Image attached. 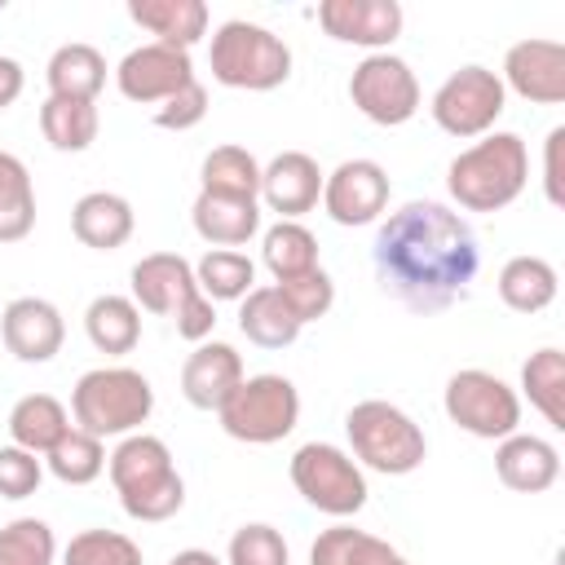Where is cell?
<instances>
[{
	"instance_id": "cell-8",
	"label": "cell",
	"mask_w": 565,
	"mask_h": 565,
	"mask_svg": "<svg viewBox=\"0 0 565 565\" xmlns=\"http://www.w3.org/2000/svg\"><path fill=\"white\" fill-rule=\"evenodd\" d=\"M441 406L455 428H463L481 441H503V437L521 433V397L494 371H481V366L455 371L446 380Z\"/></svg>"
},
{
	"instance_id": "cell-22",
	"label": "cell",
	"mask_w": 565,
	"mask_h": 565,
	"mask_svg": "<svg viewBox=\"0 0 565 565\" xmlns=\"http://www.w3.org/2000/svg\"><path fill=\"white\" fill-rule=\"evenodd\" d=\"M190 221H194V234L203 243L238 252L260 230V199H225V194H203L199 190V199L190 207Z\"/></svg>"
},
{
	"instance_id": "cell-46",
	"label": "cell",
	"mask_w": 565,
	"mask_h": 565,
	"mask_svg": "<svg viewBox=\"0 0 565 565\" xmlns=\"http://www.w3.org/2000/svg\"><path fill=\"white\" fill-rule=\"evenodd\" d=\"M168 565H221L212 552H203V547H185V552H177Z\"/></svg>"
},
{
	"instance_id": "cell-27",
	"label": "cell",
	"mask_w": 565,
	"mask_h": 565,
	"mask_svg": "<svg viewBox=\"0 0 565 565\" xmlns=\"http://www.w3.org/2000/svg\"><path fill=\"white\" fill-rule=\"evenodd\" d=\"M499 300L512 309V313H543L552 300H556V287H561V278H556V269H552V260H543V256H512V260H503V269H499Z\"/></svg>"
},
{
	"instance_id": "cell-28",
	"label": "cell",
	"mask_w": 565,
	"mask_h": 565,
	"mask_svg": "<svg viewBox=\"0 0 565 565\" xmlns=\"http://www.w3.org/2000/svg\"><path fill=\"white\" fill-rule=\"evenodd\" d=\"M66 428H71V415L53 393H26L9 411V437L31 455H49Z\"/></svg>"
},
{
	"instance_id": "cell-2",
	"label": "cell",
	"mask_w": 565,
	"mask_h": 565,
	"mask_svg": "<svg viewBox=\"0 0 565 565\" xmlns=\"http://www.w3.org/2000/svg\"><path fill=\"white\" fill-rule=\"evenodd\" d=\"M106 472H110V486L132 521L154 525V521L177 516L185 503V481H181L163 437H150V433L119 437V446L106 455Z\"/></svg>"
},
{
	"instance_id": "cell-11",
	"label": "cell",
	"mask_w": 565,
	"mask_h": 565,
	"mask_svg": "<svg viewBox=\"0 0 565 565\" xmlns=\"http://www.w3.org/2000/svg\"><path fill=\"white\" fill-rule=\"evenodd\" d=\"M349 102L380 128H397L419 110V79L397 53H366L349 75Z\"/></svg>"
},
{
	"instance_id": "cell-21",
	"label": "cell",
	"mask_w": 565,
	"mask_h": 565,
	"mask_svg": "<svg viewBox=\"0 0 565 565\" xmlns=\"http://www.w3.org/2000/svg\"><path fill=\"white\" fill-rule=\"evenodd\" d=\"M132 225H137L132 203H128L124 194H115V190H88V194L71 207V234H75L84 247H93V252H115V247H124V243L132 238Z\"/></svg>"
},
{
	"instance_id": "cell-42",
	"label": "cell",
	"mask_w": 565,
	"mask_h": 565,
	"mask_svg": "<svg viewBox=\"0 0 565 565\" xmlns=\"http://www.w3.org/2000/svg\"><path fill=\"white\" fill-rule=\"evenodd\" d=\"M203 115H207V88H203L199 79H190L181 93H172V97L154 110V124H159V128H172V132H185V128L203 124Z\"/></svg>"
},
{
	"instance_id": "cell-23",
	"label": "cell",
	"mask_w": 565,
	"mask_h": 565,
	"mask_svg": "<svg viewBox=\"0 0 565 565\" xmlns=\"http://www.w3.org/2000/svg\"><path fill=\"white\" fill-rule=\"evenodd\" d=\"M128 18L168 49H194L207 35V4L203 0H128Z\"/></svg>"
},
{
	"instance_id": "cell-41",
	"label": "cell",
	"mask_w": 565,
	"mask_h": 565,
	"mask_svg": "<svg viewBox=\"0 0 565 565\" xmlns=\"http://www.w3.org/2000/svg\"><path fill=\"white\" fill-rule=\"evenodd\" d=\"M44 481V463L22 446H0V499H26Z\"/></svg>"
},
{
	"instance_id": "cell-43",
	"label": "cell",
	"mask_w": 565,
	"mask_h": 565,
	"mask_svg": "<svg viewBox=\"0 0 565 565\" xmlns=\"http://www.w3.org/2000/svg\"><path fill=\"white\" fill-rule=\"evenodd\" d=\"M172 322H177V335H181V340L203 344V340L212 335V327H216V309H212V300H207L203 291H194V296L172 313Z\"/></svg>"
},
{
	"instance_id": "cell-15",
	"label": "cell",
	"mask_w": 565,
	"mask_h": 565,
	"mask_svg": "<svg viewBox=\"0 0 565 565\" xmlns=\"http://www.w3.org/2000/svg\"><path fill=\"white\" fill-rule=\"evenodd\" d=\"M503 88H512L516 97L534 102V106H561L565 102V44L561 40H516L503 53Z\"/></svg>"
},
{
	"instance_id": "cell-26",
	"label": "cell",
	"mask_w": 565,
	"mask_h": 565,
	"mask_svg": "<svg viewBox=\"0 0 565 565\" xmlns=\"http://www.w3.org/2000/svg\"><path fill=\"white\" fill-rule=\"evenodd\" d=\"M44 79H49V97H71V102H97V93L106 88V57L93 49V44H62L49 66H44Z\"/></svg>"
},
{
	"instance_id": "cell-18",
	"label": "cell",
	"mask_w": 565,
	"mask_h": 565,
	"mask_svg": "<svg viewBox=\"0 0 565 565\" xmlns=\"http://www.w3.org/2000/svg\"><path fill=\"white\" fill-rule=\"evenodd\" d=\"M132 282V305L146 309V313H159V318H172L194 291V265L181 256V252H150L132 265L128 274Z\"/></svg>"
},
{
	"instance_id": "cell-4",
	"label": "cell",
	"mask_w": 565,
	"mask_h": 565,
	"mask_svg": "<svg viewBox=\"0 0 565 565\" xmlns=\"http://www.w3.org/2000/svg\"><path fill=\"white\" fill-rule=\"evenodd\" d=\"M154 411V388L132 366H93L71 388L75 428L93 437H128Z\"/></svg>"
},
{
	"instance_id": "cell-32",
	"label": "cell",
	"mask_w": 565,
	"mask_h": 565,
	"mask_svg": "<svg viewBox=\"0 0 565 565\" xmlns=\"http://www.w3.org/2000/svg\"><path fill=\"white\" fill-rule=\"evenodd\" d=\"M35 230V185L18 154L0 150V243H22Z\"/></svg>"
},
{
	"instance_id": "cell-39",
	"label": "cell",
	"mask_w": 565,
	"mask_h": 565,
	"mask_svg": "<svg viewBox=\"0 0 565 565\" xmlns=\"http://www.w3.org/2000/svg\"><path fill=\"white\" fill-rule=\"evenodd\" d=\"M274 287H278V296L287 300V309L296 313L300 327L327 318V309L335 305V282H331V274H327L322 265L309 269V274H296V278H287V282H274Z\"/></svg>"
},
{
	"instance_id": "cell-36",
	"label": "cell",
	"mask_w": 565,
	"mask_h": 565,
	"mask_svg": "<svg viewBox=\"0 0 565 565\" xmlns=\"http://www.w3.org/2000/svg\"><path fill=\"white\" fill-rule=\"evenodd\" d=\"M44 463H49V472L62 481V486H88V481H97L102 477V468H106V446H102V437H93V433H84V428H66L62 433V441L44 455Z\"/></svg>"
},
{
	"instance_id": "cell-29",
	"label": "cell",
	"mask_w": 565,
	"mask_h": 565,
	"mask_svg": "<svg viewBox=\"0 0 565 565\" xmlns=\"http://www.w3.org/2000/svg\"><path fill=\"white\" fill-rule=\"evenodd\" d=\"M309 565H411L393 543L358 530V525H331L313 539Z\"/></svg>"
},
{
	"instance_id": "cell-33",
	"label": "cell",
	"mask_w": 565,
	"mask_h": 565,
	"mask_svg": "<svg viewBox=\"0 0 565 565\" xmlns=\"http://www.w3.org/2000/svg\"><path fill=\"white\" fill-rule=\"evenodd\" d=\"M521 388L530 397V406L552 424L565 428V353L561 349H539L525 358L521 366Z\"/></svg>"
},
{
	"instance_id": "cell-13",
	"label": "cell",
	"mask_w": 565,
	"mask_h": 565,
	"mask_svg": "<svg viewBox=\"0 0 565 565\" xmlns=\"http://www.w3.org/2000/svg\"><path fill=\"white\" fill-rule=\"evenodd\" d=\"M194 79V62L185 49H168V44H141L132 53H124V62L115 66V84L128 102L137 106H163L172 93H181Z\"/></svg>"
},
{
	"instance_id": "cell-34",
	"label": "cell",
	"mask_w": 565,
	"mask_h": 565,
	"mask_svg": "<svg viewBox=\"0 0 565 565\" xmlns=\"http://www.w3.org/2000/svg\"><path fill=\"white\" fill-rule=\"evenodd\" d=\"M260 260L274 274V282H287L296 274L318 269V238L300 221H278L260 238Z\"/></svg>"
},
{
	"instance_id": "cell-12",
	"label": "cell",
	"mask_w": 565,
	"mask_h": 565,
	"mask_svg": "<svg viewBox=\"0 0 565 565\" xmlns=\"http://www.w3.org/2000/svg\"><path fill=\"white\" fill-rule=\"evenodd\" d=\"M388 172L375 159H344L322 177V212L335 225H371L388 212Z\"/></svg>"
},
{
	"instance_id": "cell-40",
	"label": "cell",
	"mask_w": 565,
	"mask_h": 565,
	"mask_svg": "<svg viewBox=\"0 0 565 565\" xmlns=\"http://www.w3.org/2000/svg\"><path fill=\"white\" fill-rule=\"evenodd\" d=\"M225 565H287V539L265 521L238 525L230 539Z\"/></svg>"
},
{
	"instance_id": "cell-1",
	"label": "cell",
	"mask_w": 565,
	"mask_h": 565,
	"mask_svg": "<svg viewBox=\"0 0 565 565\" xmlns=\"http://www.w3.org/2000/svg\"><path fill=\"white\" fill-rule=\"evenodd\" d=\"M371 265L397 305L411 313H441L468 296L481 269V247L468 216L433 199H411L375 230Z\"/></svg>"
},
{
	"instance_id": "cell-3",
	"label": "cell",
	"mask_w": 565,
	"mask_h": 565,
	"mask_svg": "<svg viewBox=\"0 0 565 565\" xmlns=\"http://www.w3.org/2000/svg\"><path fill=\"white\" fill-rule=\"evenodd\" d=\"M530 181V150L516 132H486L446 168V190L463 212H503Z\"/></svg>"
},
{
	"instance_id": "cell-14",
	"label": "cell",
	"mask_w": 565,
	"mask_h": 565,
	"mask_svg": "<svg viewBox=\"0 0 565 565\" xmlns=\"http://www.w3.org/2000/svg\"><path fill=\"white\" fill-rule=\"evenodd\" d=\"M318 26L335 44H358L371 53H388V44L402 35L406 13L397 0H322Z\"/></svg>"
},
{
	"instance_id": "cell-17",
	"label": "cell",
	"mask_w": 565,
	"mask_h": 565,
	"mask_svg": "<svg viewBox=\"0 0 565 565\" xmlns=\"http://www.w3.org/2000/svg\"><path fill=\"white\" fill-rule=\"evenodd\" d=\"M322 168L305 150H282L260 168V203L278 212V221H300L322 199Z\"/></svg>"
},
{
	"instance_id": "cell-24",
	"label": "cell",
	"mask_w": 565,
	"mask_h": 565,
	"mask_svg": "<svg viewBox=\"0 0 565 565\" xmlns=\"http://www.w3.org/2000/svg\"><path fill=\"white\" fill-rule=\"evenodd\" d=\"M238 331L256 344V349H287L300 340V322L296 313L287 309V300L278 296V287H252L243 300H238Z\"/></svg>"
},
{
	"instance_id": "cell-6",
	"label": "cell",
	"mask_w": 565,
	"mask_h": 565,
	"mask_svg": "<svg viewBox=\"0 0 565 565\" xmlns=\"http://www.w3.org/2000/svg\"><path fill=\"white\" fill-rule=\"evenodd\" d=\"M212 79L225 88H247V93H269L278 84H287L291 75V49L282 35H274L260 22L247 18H230L212 31Z\"/></svg>"
},
{
	"instance_id": "cell-9",
	"label": "cell",
	"mask_w": 565,
	"mask_h": 565,
	"mask_svg": "<svg viewBox=\"0 0 565 565\" xmlns=\"http://www.w3.org/2000/svg\"><path fill=\"white\" fill-rule=\"evenodd\" d=\"M291 486L300 490V499L327 516H353L366 508V477L358 468V459L331 441H305L291 455Z\"/></svg>"
},
{
	"instance_id": "cell-7",
	"label": "cell",
	"mask_w": 565,
	"mask_h": 565,
	"mask_svg": "<svg viewBox=\"0 0 565 565\" xmlns=\"http://www.w3.org/2000/svg\"><path fill=\"white\" fill-rule=\"evenodd\" d=\"M221 428L247 446H274L300 424V393L287 375H243V384L216 411Z\"/></svg>"
},
{
	"instance_id": "cell-37",
	"label": "cell",
	"mask_w": 565,
	"mask_h": 565,
	"mask_svg": "<svg viewBox=\"0 0 565 565\" xmlns=\"http://www.w3.org/2000/svg\"><path fill=\"white\" fill-rule=\"evenodd\" d=\"M57 539L53 525L40 516H18L0 525V565H53Z\"/></svg>"
},
{
	"instance_id": "cell-44",
	"label": "cell",
	"mask_w": 565,
	"mask_h": 565,
	"mask_svg": "<svg viewBox=\"0 0 565 565\" xmlns=\"http://www.w3.org/2000/svg\"><path fill=\"white\" fill-rule=\"evenodd\" d=\"M561 146H565V128H552L547 146H543V194H547L552 207L565 203V190H561Z\"/></svg>"
},
{
	"instance_id": "cell-35",
	"label": "cell",
	"mask_w": 565,
	"mask_h": 565,
	"mask_svg": "<svg viewBox=\"0 0 565 565\" xmlns=\"http://www.w3.org/2000/svg\"><path fill=\"white\" fill-rule=\"evenodd\" d=\"M194 282L199 291L216 305V300H243L256 287V265L247 252H230V247H207L203 260L194 265Z\"/></svg>"
},
{
	"instance_id": "cell-16",
	"label": "cell",
	"mask_w": 565,
	"mask_h": 565,
	"mask_svg": "<svg viewBox=\"0 0 565 565\" xmlns=\"http://www.w3.org/2000/svg\"><path fill=\"white\" fill-rule=\"evenodd\" d=\"M0 340L18 362H53L66 340L62 309L44 296H18L0 313Z\"/></svg>"
},
{
	"instance_id": "cell-30",
	"label": "cell",
	"mask_w": 565,
	"mask_h": 565,
	"mask_svg": "<svg viewBox=\"0 0 565 565\" xmlns=\"http://www.w3.org/2000/svg\"><path fill=\"white\" fill-rule=\"evenodd\" d=\"M97 128H102V115H97V102H71V97H44L40 106V132L53 150L62 154H79L97 141Z\"/></svg>"
},
{
	"instance_id": "cell-10",
	"label": "cell",
	"mask_w": 565,
	"mask_h": 565,
	"mask_svg": "<svg viewBox=\"0 0 565 565\" xmlns=\"http://www.w3.org/2000/svg\"><path fill=\"white\" fill-rule=\"evenodd\" d=\"M508 106V88L503 79L490 71V66H459L441 79V88L433 93V124L459 141H472V137H486L494 132L499 115Z\"/></svg>"
},
{
	"instance_id": "cell-38",
	"label": "cell",
	"mask_w": 565,
	"mask_h": 565,
	"mask_svg": "<svg viewBox=\"0 0 565 565\" xmlns=\"http://www.w3.org/2000/svg\"><path fill=\"white\" fill-rule=\"evenodd\" d=\"M62 565H141V547L119 530H79L66 543Z\"/></svg>"
},
{
	"instance_id": "cell-31",
	"label": "cell",
	"mask_w": 565,
	"mask_h": 565,
	"mask_svg": "<svg viewBox=\"0 0 565 565\" xmlns=\"http://www.w3.org/2000/svg\"><path fill=\"white\" fill-rule=\"evenodd\" d=\"M199 190L203 194H225V199H260V163L247 146H216L207 150L199 168Z\"/></svg>"
},
{
	"instance_id": "cell-5",
	"label": "cell",
	"mask_w": 565,
	"mask_h": 565,
	"mask_svg": "<svg viewBox=\"0 0 565 565\" xmlns=\"http://www.w3.org/2000/svg\"><path fill=\"white\" fill-rule=\"evenodd\" d=\"M344 433H349V450H353L358 468H371L384 477H406L428 455L424 428L402 406H393L384 397H366V402L349 406Z\"/></svg>"
},
{
	"instance_id": "cell-20",
	"label": "cell",
	"mask_w": 565,
	"mask_h": 565,
	"mask_svg": "<svg viewBox=\"0 0 565 565\" xmlns=\"http://www.w3.org/2000/svg\"><path fill=\"white\" fill-rule=\"evenodd\" d=\"M494 472L516 494H543L561 477V455H556V446L547 437L512 433V437H503L494 446Z\"/></svg>"
},
{
	"instance_id": "cell-45",
	"label": "cell",
	"mask_w": 565,
	"mask_h": 565,
	"mask_svg": "<svg viewBox=\"0 0 565 565\" xmlns=\"http://www.w3.org/2000/svg\"><path fill=\"white\" fill-rule=\"evenodd\" d=\"M22 88H26V71H22V62L0 53V110H9V106L22 97Z\"/></svg>"
},
{
	"instance_id": "cell-19",
	"label": "cell",
	"mask_w": 565,
	"mask_h": 565,
	"mask_svg": "<svg viewBox=\"0 0 565 565\" xmlns=\"http://www.w3.org/2000/svg\"><path fill=\"white\" fill-rule=\"evenodd\" d=\"M243 384V358L225 340H203L181 366V397L194 411H221V402Z\"/></svg>"
},
{
	"instance_id": "cell-25",
	"label": "cell",
	"mask_w": 565,
	"mask_h": 565,
	"mask_svg": "<svg viewBox=\"0 0 565 565\" xmlns=\"http://www.w3.org/2000/svg\"><path fill=\"white\" fill-rule=\"evenodd\" d=\"M84 335H88V344H93L97 353L124 358V353H132L137 340H141V309L132 305V296L106 291V296L88 300V309H84Z\"/></svg>"
}]
</instances>
